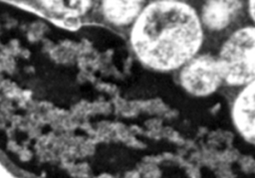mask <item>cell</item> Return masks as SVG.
<instances>
[{
	"instance_id": "2",
	"label": "cell",
	"mask_w": 255,
	"mask_h": 178,
	"mask_svg": "<svg viewBox=\"0 0 255 178\" xmlns=\"http://www.w3.org/2000/svg\"><path fill=\"white\" fill-rule=\"evenodd\" d=\"M217 60L222 79L229 85H248L255 81V26L232 33L223 43Z\"/></svg>"
},
{
	"instance_id": "7",
	"label": "cell",
	"mask_w": 255,
	"mask_h": 178,
	"mask_svg": "<svg viewBox=\"0 0 255 178\" xmlns=\"http://www.w3.org/2000/svg\"><path fill=\"white\" fill-rule=\"evenodd\" d=\"M41 2L46 9L55 14L77 17L90 8L92 0H41Z\"/></svg>"
},
{
	"instance_id": "1",
	"label": "cell",
	"mask_w": 255,
	"mask_h": 178,
	"mask_svg": "<svg viewBox=\"0 0 255 178\" xmlns=\"http://www.w3.org/2000/svg\"><path fill=\"white\" fill-rule=\"evenodd\" d=\"M130 45L146 66L160 71L189 62L203 42L196 11L181 0H155L143 7L130 31Z\"/></svg>"
},
{
	"instance_id": "5",
	"label": "cell",
	"mask_w": 255,
	"mask_h": 178,
	"mask_svg": "<svg viewBox=\"0 0 255 178\" xmlns=\"http://www.w3.org/2000/svg\"><path fill=\"white\" fill-rule=\"evenodd\" d=\"M242 7V0H206L200 21L209 30L220 31L231 24Z\"/></svg>"
},
{
	"instance_id": "8",
	"label": "cell",
	"mask_w": 255,
	"mask_h": 178,
	"mask_svg": "<svg viewBox=\"0 0 255 178\" xmlns=\"http://www.w3.org/2000/svg\"><path fill=\"white\" fill-rule=\"evenodd\" d=\"M248 12L250 18L255 23V0H248Z\"/></svg>"
},
{
	"instance_id": "6",
	"label": "cell",
	"mask_w": 255,
	"mask_h": 178,
	"mask_svg": "<svg viewBox=\"0 0 255 178\" xmlns=\"http://www.w3.org/2000/svg\"><path fill=\"white\" fill-rule=\"evenodd\" d=\"M144 7V0H102L105 18L117 26L132 24Z\"/></svg>"
},
{
	"instance_id": "3",
	"label": "cell",
	"mask_w": 255,
	"mask_h": 178,
	"mask_svg": "<svg viewBox=\"0 0 255 178\" xmlns=\"http://www.w3.org/2000/svg\"><path fill=\"white\" fill-rule=\"evenodd\" d=\"M222 80L218 60L208 55L191 59L180 75L182 87L198 96L213 92Z\"/></svg>"
},
{
	"instance_id": "4",
	"label": "cell",
	"mask_w": 255,
	"mask_h": 178,
	"mask_svg": "<svg viewBox=\"0 0 255 178\" xmlns=\"http://www.w3.org/2000/svg\"><path fill=\"white\" fill-rule=\"evenodd\" d=\"M232 115L238 131L255 144V81L249 83L238 94Z\"/></svg>"
}]
</instances>
